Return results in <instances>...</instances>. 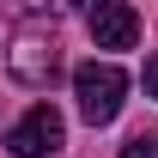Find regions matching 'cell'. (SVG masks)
<instances>
[{
	"label": "cell",
	"instance_id": "obj_5",
	"mask_svg": "<svg viewBox=\"0 0 158 158\" xmlns=\"http://www.w3.org/2000/svg\"><path fill=\"white\" fill-rule=\"evenodd\" d=\"M122 158H158V134H128V146H122Z\"/></svg>",
	"mask_w": 158,
	"mask_h": 158
},
{
	"label": "cell",
	"instance_id": "obj_2",
	"mask_svg": "<svg viewBox=\"0 0 158 158\" xmlns=\"http://www.w3.org/2000/svg\"><path fill=\"white\" fill-rule=\"evenodd\" d=\"M6 67H12V79L19 85H49L61 67V49H55V31L49 24H24L19 37H12V49H6Z\"/></svg>",
	"mask_w": 158,
	"mask_h": 158
},
{
	"label": "cell",
	"instance_id": "obj_7",
	"mask_svg": "<svg viewBox=\"0 0 158 158\" xmlns=\"http://www.w3.org/2000/svg\"><path fill=\"white\" fill-rule=\"evenodd\" d=\"M73 6H85V12H98V6H110V0H73Z\"/></svg>",
	"mask_w": 158,
	"mask_h": 158
},
{
	"label": "cell",
	"instance_id": "obj_3",
	"mask_svg": "<svg viewBox=\"0 0 158 158\" xmlns=\"http://www.w3.org/2000/svg\"><path fill=\"white\" fill-rule=\"evenodd\" d=\"M67 146V122H61L55 103H31L19 122H12V134H6V152L12 158H49Z\"/></svg>",
	"mask_w": 158,
	"mask_h": 158
},
{
	"label": "cell",
	"instance_id": "obj_4",
	"mask_svg": "<svg viewBox=\"0 0 158 158\" xmlns=\"http://www.w3.org/2000/svg\"><path fill=\"white\" fill-rule=\"evenodd\" d=\"M91 43H98V49H134L140 43V12L128 0L98 6V12H91Z\"/></svg>",
	"mask_w": 158,
	"mask_h": 158
},
{
	"label": "cell",
	"instance_id": "obj_6",
	"mask_svg": "<svg viewBox=\"0 0 158 158\" xmlns=\"http://www.w3.org/2000/svg\"><path fill=\"white\" fill-rule=\"evenodd\" d=\"M146 98H158V55L146 61Z\"/></svg>",
	"mask_w": 158,
	"mask_h": 158
},
{
	"label": "cell",
	"instance_id": "obj_1",
	"mask_svg": "<svg viewBox=\"0 0 158 158\" xmlns=\"http://www.w3.org/2000/svg\"><path fill=\"white\" fill-rule=\"evenodd\" d=\"M73 98H79V116L91 128H110L122 116V98H128V73L116 61H85L73 73Z\"/></svg>",
	"mask_w": 158,
	"mask_h": 158
}]
</instances>
